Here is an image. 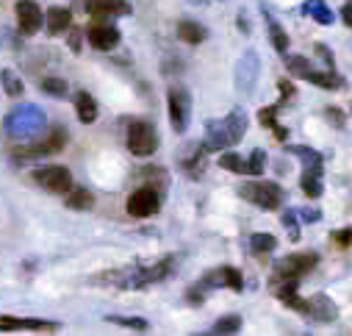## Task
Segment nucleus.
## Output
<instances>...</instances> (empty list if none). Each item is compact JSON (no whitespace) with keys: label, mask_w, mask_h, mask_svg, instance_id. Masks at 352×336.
Returning <instances> with one entry per match:
<instances>
[{"label":"nucleus","mask_w":352,"mask_h":336,"mask_svg":"<svg viewBox=\"0 0 352 336\" xmlns=\"http://www.w3.org/2000/svg\"><path fill=\"white\" fill-rule=\"evenodd\" d=\"M172 262H175V256H164V259H158L153 264H128L122 270L100 275V281L111 284V286H120V289H142L147 284L164 281L172 273Z\"/></svg>","instance_id":"nucleus-1"},{"label":"nucleus","mask_w":352,"mask_h":336,"mask_svg":"<svg viewBox=\"0 0 352 336\" xmlns=\"http://www.w3.org/2000/svg\"><path fill=\"white\" fill-rule=\"evenodd\" d=\"M244 131H247V112L244 109H233L228 117L211 120L206 125L203 147L211 150V153L228 150V147H233V145H239L244 139Z\"/></svg>","instance_id":"nucleus-2"},{"label":"nucleus","mask_w":352,"mask_h":336,"mask_svg":"<svg viewBox=\"0 0 352 336\" xmlns=\"http://www.w3.org/2000/svg\"><path fill=\"white\" fill-rule=\"evenodd\" d=\"M47 128V114L34 106V103H25V106H17L9 112L6 117V134L17 142H31V139H39Z\"/></svg>","instance_id":"nucleus-3"},{"label":"nucleus","mask_w":352,"mask_h":336,"mask_svg":"<svg viewBox=\"0 0 352 336\" xmlns=\"http://www.w3.org/2000/svg\"><path fill=\"white\" fill-rule=\"evenodd\" d=\"M239 195L244 200H250L252 206L267 209V211L280 209L283 206V198H286V192L278 184H272V181H247V184L239 187Z\"/></svg>","instance_id":"nucleus-4"},{"label":"nucleus","mask_w":352,"mask_h":336,"mask_svg":"<svg viewBox=\"0 0 352 336\" xmlns=\"http://www.w3.org/2000/svg\"><path fill=\"white\" fill-rule=\"evenodd\" d=\"M258 75H261V56L255 50H244V56L239 59L236 64V72H233V81H236V92L250 98L255 92V83H258Z\"/></svg>","instance_id":"nucleus-5"},{"label":"nucleus","mask_w":352,"mask_h":336,"mask_svg":"<svg viewBox=\"0 0 352 336\" xmlns=\"http://www.w3.org/2000/svg\"><path fill=\"white\" fill-rule=\"evenodd\" d=\"M125 142H128V150H131L133 156L147 158V156H153L155 147H158V134H155V128H153L150 123L136 120V123L128 125V139H125Z\"/></svg>","instance_id":"nucleus-6"},{"label":"nucleus","mask_w":352,"mask_h":336,"mask_svg":"<svg viewBox=\"0 0 352 336\" xmlns=\"http://www.w3.org/2000/svg\"><path fill=\"white\" fill-rule=\"evenodd\" d=\"M169 123L175 134H184L192 123V98L186 87H169Z\"/></svg>","instance_id":"nucleus-7"},{"label":"nucleus","mask_w":352,"mask_h":336,"mask_svg":"<svg viewBox=\"0 0 352 336\" xmlns=\"http://www.w3.org/2000/svg\"><path fill=\"white\" fill-rule=\"evenodd\" d=\"M34 181L42 189L53 192V195H67L72 189V173L67 170V167H61V164H53V167H42V170H36L34 173Z\"/></svg>","instance_id":"nucleus-8"},{"label":"nucleus","mask_w":352,"mask_h":336,"mask_svg":"<svg viewBox=\"0 0 352 336\" xmlns=\"http://www.w3.org/2000/svg\"><path fill=\"white\" fill-rule=\"evenodd\" d=\"M125 209H128L131 217H139V220L153 217V214L161 209V192H158L155 187H142V189L131 192Z\"/></svg>","instance_id":"nucleus-9"},{"label":"nucleus","mask_w":352,"mask_h":336,"mask_svg":"<svg viewBox=\"0 0 352 336\" xmlns=\"http://www.w3.org/2000/svg\"><path fill=\"white\" fill-rule=\"evenodd\" d=\"M319 256L316 253H294V256H286L275 264V284L278 281H289V278H300L305 273H311L316 267Z\"/></svg>","instance_id":"nucleus-10"},{"label":"nucleus","mask_w":352,"mask_h":336,"mask_svg":"<svg viewBox=\"0 0 352 336\" xmlns=\"http://www.w3.org/2000/svg\"><path fill=\"white\" fill-rule=\"evenodd\" d=\"M17 25L25 36H34L45 25V14L36 0H17Z\"/></svg>","instance_id":"nucleus-11"},{"label":"nucleus","mask_w":352,"mask_h":336,"mask_svg":"<svg viewBox=\"0 0 352 336\" xmlns=\"http://www.w3.org/2000/svg\"><path fill=\"white\" fill-rule=\"evenodd\" d=\"M64 142H67V134H64V128H56L45 142H39V145H31V147H25V150H20L17 153V158L23 161V158H42V156H50V153H58L61 147H64Z\"/></svg>","instance_id":"nucleus-12"},{"label":"nucleus","mask_w":352,"mask_h":336,"mask_svg":"<svg viewBox=\"0 0 352 336\" xmlns=\"http://www.w3.org/2000/svg\"><path fill=\"white\" fill-rule=\"evenodd\" d=\"M86 12H89L95 20H109V17L131 14V6L125 0H86Z\"/></svg>","instance_id":"nucleus-13"},{"label":"nucleus","mask_w":352,"mask_h":336,"mask_svg":"<svg viewBox=\"0 0 352 336\" xmlns=\"http://www.w3.org/2000/svg\"><path fill=\"white\" fill-rule=\"evenodd\" d=\"M120 28L117 25H111V23H95L92 28H89V42H92V48H98V50H114L117 45H120Z\"/></svg>","instance_id":"nucleus-14"},{"label":"nucleus","mask_w":352,"mask_h":336,"mask_svg":"<svg viewBox=\"0 0 352 336\" xmlns=\"http://www.w3.org/2000/svg\"><path fill=\"white\" fill-rule=\"evenodd\" d=\"M305 317H311L316 322H333L338 317V308L327 295H314L305 300Z\"/></svg>","instance_id":"nucleus-15"},{"label":"nucleus","mask_w":352,"mask_h":336,"mask_svg":"<svg viewBox=\"0 0 352 336\" xmlns=\"http://www.w3.org/2000/svg\"><path fill=\"white\" fill-rule=\"evenodd\" d=\"M58 322L50 319H31V317H0V330L12 333V330H56Z\"/></svg>","instance_id":"nucleus-16"},{"label":"nucleus","mask_w":352,"mask_h":336,"mask_svg":"<svg viewBox=\"0 0 352 336\" xmlns=\"http://www.w3.org/2000/svg\"><path fill=\"white\" fill-rule=\"evenodd\" d=\"M69 25H72V12H69V9H64V6H53V9H47V14H45V28H47L50 36L64 34Z\"/></svg>","instance_id":"nucleus-17"},{"label":"nucleus","mask_w":352,"mask_h":336,"mask_svg":"<svg viewBox=\"0 0 352 336\" xmlns=\"http://www.w3.org/2000/svg\"><path fill=\"white\" fill-rule=\"evenodd\" d=\"M75 112H78V120L83 125H92L98 120V101L89 92H78L75 95Z\"/></svg>","instance_id":"nucleus-18"},{"label":"nucleus","mask_w":352,"mask_h":336,"mask_svg":"<svg viewBox=\"0 0 352 336\" xmlns=\"http://www.w3.org/2000/svg\"><path fill=\"white\" fill-rule=\"evenodd\" d=\"M64 203H67V209H72V211H89V209L95 206V198H92V192H89V189H83V187H72V189L67 192Z\"/></svg>","instance_id":"nucleus-19"},{"label":"nucleus","mask_w":352,"mask_h":336,"mask_svg":"<svg viewBox=\"0 0 352 336\" xmlns=\"http://www.w3.org/2000/svg\"><path fill=\"white\" fill-rule=\"evenodd\" d=\"M206 36H208V31H206L203 25H197L195 20H181V23H178V39H181V42H186V45H200V42H206Z\"/></svg>","instance_id":"nucleus-20"},{"label":"nucleus","mask_w":352,"mask_h":336,"mask_svg":"<svg viewBox=\"0 0 352 336\" xmlns=\"http://www.w3.org/2000/svg\"><path fill=\"white\" fill-rule=\"evenodd\" d=\"M302 192L308 198H319L322 195V167H302Z\"/></svg>","instance_id":"nucleus-21"},{"label":"nucleus","mask_w":352,"mask_h":336,"mask_svg":"<svg viewBox=\"0 0 352 336\" xmlns=\"http://www.w3.org/2000/svg\"><path fill=\"white\" fill-rule=\"evenodd\" d=\"M305 81H311L314 87H319V90H344V78H338V75L333 72V67H330L327 72L311 70V75H308Z\"/></svg>","instance_id":"nucleus-22"},{"label":"nucleus","mask_w":352,"mask_h":336,"mask_svg":"<svg viewBox=\"0 0 352 336\" xmlns=\"http://www.w3.org/2000/svg\"><path fill=\"white\" fill-rule=\"evenodd\" d=\"M302 12H305L311 20H316L319 25H333V20H336V14L327 9L324 0H308V3L302 6Z\"/></svg>","instance_id":"nucleus-23"},{"label":"nucleus","mask_w":352,"mask_h":336,"mask_svg":"<svg viewBox=\"0 0 352 336\" xmlns=\"http://www.w3.org/2000/svg\"><path fill=\"white\" fill-rule=\"evenodd\" d=\"M267 31H270V39H272L275 50L278 53H289V34L280 28V23L272 14H267Z\"/></svg>","instance_id":"nucleus-24"},{"label":"nucleus","mask_w":352,"mask_h":336,"mask_svg":"<svg viewBox=\"0 0 352 336\" xmlns=\"http://www.w3.org/2000/svg\"><path fill=\"white\" fill-rule=\"evenodd\" d=\"M275 247H278V239L272 233H252L250 236V250L255 256H267V253H272Z\"/></svg>","instance_id":"nucleus-25"},{"label":"nucleus","mask_w":352,"mask_h":336,"mask_svg":"<svg viewBox=\"0 0 352 336\" xmlns=\"http://www.w3.org/2000/svg\"><path fill=\"white\" fill-rule=\"evenodd\" d=\"M0 83H3V92L6 95H12V98H20L23 95V78L17 75V72H12V70H3L0 72Z\"/></svg>","instance_id":"nucleus-26"},{"label":"nucleus","mask_w":352,"mask_h":336,"mask_svg":"<svg viewBox=\"0 0 352 336\" xmlns=\"http://www.w3.org/2000/svg\"><path fill=\"white\" fill-rule=\"evenodd\" d=\"M289 153H294V156L302 161V167H322V153H316L314 147L292 145V147H289Z\"/></svg>","instance_id":"nucleus-27"},{"label":"nucleus","mask_w":352,"mask_h":336,"mask_svg":"<svg viewBox=\"0 0 352 336\" xmlns=\"http://www.w3.org/2000/svg\"><path fill=\"white\" fill-rule=\"evenodd\" d=\"M286 70H289L292 75H297V78L305 81V78L311 75L314 67H311V61H308L305 56H286Z\"/></svg>","instance_id":"nucleus-28"},{"label":"nucleus","mask_w":352,"mask_h":336,"mask_svg":"<svg viewBox=\"0 0 352 336\" xmlns=\"http://www.w3.org/2000/svg\"><path fill=\"white\" fill-rule=\"evenodd\" d=\"M106 319L114 322V325H122V328H133V330H139V333H144V330L150 328L147 319H142V317H117V314H109Z\"/></svg>","instance_id":"nucleus-29"},{"label":"nucleus","mask_w":352,"mask_h":336,"mask_svg":"<svg viewBox=\"0 0 352 336\" xmlns=\"http://www.w3.org/2000/svg\"><path fill=\"white\" fill-rule=\"evenodd\" d=\"M239 330H241V317H236V314L217 319L211 328V333H239Z\"/></svg>","instance_id":"nucleus-30"},{"label":"nucleus","mask_w":352,"mask_h":336,"mask_svg":"<svg viewBox=\"0 0 352 336\" xmlns=\"http://www.w3.org/2000/svg\"><path fill=\"white\" fill-rule=\"evenodd\" d=\"M42 92H47L53 98H67L69 87H67V81H61V78H45L42 81Z\"/></svg>","instance_id":"nucleus-31"},{"label":"nucleus","mask_w":352,"mask_h":336,"mask_svg":"<svg viewBox=\"0 0 352 336\" xmlns=\"http://www.w3.org/2000/svg\"><path fill=\"white\" fill-rule=\"evenodd\" d=\"M300 211H294V209H289V211H283V217H280V222H283V228L289 231V239L292 242H297L300 239Z\"/></svg>","instance_id":"nucleus-32"},{"label":"nucleus","mask_w":352,"mask_h":336,"mask_svg":"<svg viewBox=\"0 0 352 336\" xmlns=\"http://www.w3.org/2000/svg\"><path fill=\"white\" fill-rule=\"evenodd\" d=\"M219 275H222V284H225L228 289H233V292H241V289H244L241 273H239L236 267H222V270H219Z\"/></svg>","instance_id":"nucleus-33"},{"label":"nucleus","mask_w":352,"mask_h":336,"mask_svg":"<svg viewBox=\"0 0 352 336\" xmlns=\"http://www.w3.org/2000/svg\"><path fill=\"white\" fill-rule=\"evenodd\" d=\"M219 164L225 167V170H230V173H247V164L241 161L239 153H222L219 156Z\"/></svg>","instance_id":"nucleus-34"},{"label":"nucleus","mask_w":352,"mask_h":336,"mask_svg":"<svg viewBox=\"0 0 352 336\" xmlns=\"http://www.w3.org/2000/svg\"><path fill=\"white\" fill-rule=\"evenodd\" d=\"M263 164H267V153L258 147V150H252V156H250V161H247V173H250V176H261V173H263Z\"/></svg>","instance_id":"nucleus-35"},{"label":"nucleus","mask_w":352,"mask_h":336,"mask_svg":"<svg viewBox=\"0 0 352 336\" xmlns=\"http://www.w3.org/2000/svg\"><path fill=\"white\" fill-rule=\"evenodd\" d=\"M275 117H278V106H267V109H261V114H258V120L263 125H270V128H275Z\"/></svg>","instance_id":"nucleus-36"},{"label":"nucleus","mask_w":352,"mask_h":336,"mask_svg":"<svg viewBox=\"0 0 352 336\" xmlns=\"http://www.w3.org/2000/svg\"><path fill=\"white\" fill-rule=\"evenodd\" d=\"M330 239H333V242H338L341 247H349V244H352V228H344V231H333V233H330Z\"/></svg>","instance_id":"nucleus-37"},{"label":"nucleus","mask_w":352,"mask_h":336,"mask_svg":"<svg viewBox=\"0 0 352 336\" xmlns=\"http://www.w3.org/2000/svg\"><path fill=\"white\" fill-rule=\"evenodd\" d=\"M300 217H305V222H319L322 220V211L319 209H300Z\"/></svg>","instance_id":"nucleus-38"},{"label":"nucleus","mask_w":352,"mask_h":336,"mask_svg":"<svg viewBox=\"0 0 352 336\" xmlns=\"http://www.w3.org/2000/svg\"><path fill=\"white\" fill-rule=\"evenodd\" d=\"M341 20L352 28V0H349V3H344V9H341Z\"/></svg>","instance_id":"nucleus-39"},{"label":"nucleus","mask_w":352,"mask_h":336,"mask_svg":"<svg viewBox=\"0 0 352 336\" xmlns=\"http://www.w3.org/2000/svg\"><path fill=\"white\" fill-rule=\"evenodd\" d=\"M316 53L324 59V64H327V67H333V56H330V50H327L324 45H316Z\"/></svg>","instance_id":"nucleus-40"},{"label":"nucleus","mask_w":352,"mask_h":336,"mask_svg":"<svg viewBox=\"0 0 352 336\" xmlns=\"http://www.w3.org/2000/svg\"><path fill=\"white\" fill-rule=\"evenodd\" d=\"M69 50H75V53L80 50V34H78V31L69 34Z\"/></svg>","instance_id":"nucleus-41"},{"label":"nucleus","mask_w":352,"mask_h":336,"mask_svg":"<svg viewBox=\"0 0 352 336\" xmlns=\"http://www.w3.org/2000/svg\"><path fill=\"white\" fill-rule=\"evenodd\" d=\"M278 87H280V92H283V95H294V87H292V83H289V81H280V83H278Z\"/></svg>","instance_id":"nucleus-42"},{"label":"nucleus","mask_w":352,"mask_h":336,"mask_svg":"<svg viewBox=\"0 0 352 336\" xmlns=\"http://www.w3.org/2000/svg\"><path fill=\"white\" fill-rule=\"evenodd\" d=\"M239 28H241L244 34H250V23H247V17H244V12H239Z\"/></svg>","instance_id":"nucleus-43"},{"label":"nucleus","mask_w":352,"mask_h":336,"mask_svg":"<svg viewBox=\"0 0 352 336\" xmlns=\"http://www.w3.org/2000/svg\"><path fill=\"white\" fill-rule=\"evenodd\" d=\"M272 131H275V136H278V139H286V128H283V125H275Z\"/></svg>","instance_id":"nucleus-44"},{"label":"nucleus","mask_w":352,"mask_h":336,"mask_svg":"<svg viewBox=\"0 0 352 336\" xmlns=\"http://www.w3.org/2000/svg\"><path fill=\"white\" fill-rule=\"evenodd\" d=\"M189 3H195V6H206L208 0H189Z\"/></svg>","instance_id":"nucleus-45"}]
</instances>
